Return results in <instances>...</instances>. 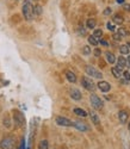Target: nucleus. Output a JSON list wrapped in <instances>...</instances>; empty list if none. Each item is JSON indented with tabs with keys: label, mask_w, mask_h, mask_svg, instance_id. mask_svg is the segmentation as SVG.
Here are the masks:
<instances>
[{
	"label": "nucleus",
	"mask_w": 130,
	"mask_h": 149,
	"mask_svg": "<svg viewBox=\"0 0 130 149\" xmlns=\"http://www.w3.org/2000/svg\"><path fill=\"white\" fill-rule=\"evenodd\" d=\"M122 75L125 78V80H130V73H129V72H124Z\"/></svg>",
	"instance_id": "nucleus-31"
},
{
	"label": "nucleus",
	"mask_w": 130,
	"mask_h": 149,
	"mask_svg": "<svg viewBox=\"0 0 130 149\" xmlns=\"http://www.w3.org/2000/svg\"><path fill=\"white\" fill-rule=\"evenodd\" d=\"M105 57H106V61L109 62V63H115V61H116V56L113 55V53L106 52V53H105Z\"/></svg>",
	"instance_id": "nucleus-18"
},
{
	"label": "nucleus",
	"mask_w": 130,
	"mask_h": 149,
	"mask_svg": "<svg viewBox=\"0 0 130 149\" xmlns=\"http://www.w3.org/2000/svg\"><path fill=\"white\" fill-rule=\"evenodd\" d=\"M66 79L69 81V82H76V75L73 73V72H71V70H67L66 72Z\"/></svg>",
	"instance_id": "nucleus-14"
},
{
	"label": "nucleus",
	"mask_w": 130,
	"mask_h": 149,
	"mask_svg": "<svg viewBox=\"0 0 130 149\" xmlns=\"http://www.w3.org/2000/svg\"><path fill=\"white\" fill-rule=\"evenodd\" d=\"M127 66H129V67H130V55H129V57L127 58Z\"/></svg>",
	"instance_id": "nucleus-36"
},
{
	"label": "nucleus",
	"mask_w": 130,
	"mask_h": 149,
	"mask_svg": "<svg viewBox=\"0 0 130 149\" xmlns=\"http://www.w3.org/2000/svg\"><path fill=\"white\" fill-rule=\"evenodd\" d=\"M35 1H36V0H35Z\"/></svg>",
	"instance_id": "nucleus-40"
},
{
	"label": "nucleus",
	"mask_w": 130,
	"mask_h": 149,
	"mask_svg": "<svg viewBox=\"0 0 130 149\" xmlns=\"http://www.w3.org/2000/svg\"><path fill=\"white\" fill-rule=\"evenodd\" d=\"M78 31H79V33H81V35H85V29H84L82 26H80Z\"/></svg>",
	"instance_id": "nucleus-34"
},
{
	"label": "nucleus",
	"mask_w": 130,
	"mask_h": 149,
	"mask_svg": "<svg viewBox=\"0 0 130 149\" xmlns=\"http://www.w3.org/2000/svg\"><path fill=\"white\" fill-rule=\"evenodd\" d=\"M69 94H71V98L74 99V100H80V99L82 98L81 95V92L79 90H76V88H72L69 91Z\"/></svg>",
	"instance_id": "nucleus-9"
},
{
	"label": "nucleus",
	"mask_w": 130,
	"mask_h": 149,
	"mask_svg": "<svg viewBox=\"0 0 130 149\" xmlns=\"http://www.w3.org/2000/svg\"><path fill=\"white\" fill-rule=\"evenodd\" d=\"M129 130H130V123H129Z\"/></svg>",
	"instance_id": "nucleus-39"
},
{
	"label": "nucleus",
	"mask_w": 130,
	"mask_h": 149,
	"mask_svg": "<svg viewBox=\"0 0 130 149\" xmlns=\"http://www.w3.org/2000/svg\"><path fill=\"white\" fill-rule=\"evenodd\" d=\"M38 149H49V143L47 140H42L38 146Z\"/></svg>",
	"instance_id": "nucleus-22"
},
{
	"label": "nucleus",
	"mask_w": 130,
	"mask_h": 149,
	"mask_svg": "<svg viewBox=\"0 0 130 149\" xmlns=\"http://www.w3.org/2000/svg\"><path fill=\"white\" fill-rule=\"evenodd\" d=\"M74 113H75L76 116H79V117H87V116H88V113L86 112L85 110H82V109H79V107L74 109Z\"/></svg>",
	"instance_id": "nucleus-15"
},
{
	"label": "nucleus",
	"mask_w": 130,
	"mask_h": 149,
	"mask_svg": "<svg viewBox=\"0 0 130 149\" xmlns=\"http://www.w3.org/2000/svg\"><path fill=\"white\" fill-rule=\"evenodd\" d=\"M23 16L27 20H31L34 18V6L29 0H25L23 4Z\"/></svg>",
	"instance_id": "nucleus-1"
},
{
	"label": "nucleus",
	"mask_w": 130,
	"mask_h": 149,
	"mask_svg": "<svg viewBox=\"0 0 130 149\" xmlns=\"http://www.w3.org/2000/svg\"><path fill=\"white\" fill-rule=\"evenodd\" d=\"M97 86H98V88L104 93H106V92H109L111 90V85L108 81H99Z\"/></svg>",
	"instance_id": "nucleus-8"
},
{
	"label": "nucleus",
	"mask_w": 130,
	"mask_h": 149,
	"mask_svg": "<svg viewBox=\"0 0 130 149\" xmlns=\"http://www.w3.org/2000/svg\"><path fill=\"white\" fill-rule=\"evenodd\" d=\"M127 45H128V47H129V49H130V43H128V44H127Z\"/></svg>",
	"instance_id": "nucleus-38"
},
{
	"label": "nucleus",
	"mask_w": 130,
	"mask_h": 149,
	"mask_svg": "<svg viewBox=\"0 0 130 149\" xmlns=\"http://www.w3.org/2000/svg\"><path fill=\"white\" fill-rule=\"evenodd\" d=\"M13 120H15V124L20 128L24 125V123H25V119H24V116L22 112H19V111H15V115H13Z\"/></svg>",
	"instance_id": "nucleus-5"
},
{
	"label": "nucleus",
	"mask_w": 130,
	"mask_h": 149,
	"mask_svg": "<svg viewBox=\"0 0 130 149\" xmlns=\"http://www.w3.org/2000/svg\"><path fill=\"white\" fill-rule=\"evenodd\" d=\"M120 52H121L122 55H129L130 49H129V47H128L127 44H124V45H121V47H120Z\"/></svg>",
	"instance_id": "nucleus-21"
},
{
	"label": "nucleus",
	"mask_w": 130,
	"mask_h": 149,
	"mask_svg": "<svg viewBox=\"0 0 130 149\" xmlns=\"http://www.w3.org/2000/svg\"><path fill=\"white\" fill-rule=\"evenodd\" d=\"M111 73H112V75H113L115 78H117V79L122 78V70H120L117 67H112V68H111Z\"/></svg>",
	"instance_id": "nucleus-17"
},
{
	"label": "nucleus",
	"mask_w": 130,
	"mask_h": 149,
	"mask_svg": "<svg viewBox=\"0 0 130 149\" xmlns=\"http://www.w3.org/2000/svg\"><path fill=\"white\" fill-rule=\"evenodd\" d=\"M89 117H91V120L93 122V124H96V125H99V124H100V118H99V116L94 112V111H91Z\"/></svg>",
	"instance_id": "nucleus-13"
},
{
	"label": "nucleus",
	"mask_w": 130,
	"mask_h": 149,
	"mask_svg": "<svg viewBox=\"0 0 130 149\" xmlns=\"http://www.w3.org/2000/svg\"><path fill=\"white\" fill-rule=\"evenodd\" d=\"M125 67H127V60L121 56L118 60H117V68H118L120 70H123Z\"/></svg>",
	"instance_id": "nucleus-12"
},
{
	"label": "nucleus",
	"mask_w": 130,
	"mask_h": 149,
	"mask_svg": "<svg viewBox=\"0 0 130 149\" xmlns=\"http://www.w3.org/2000/svg\"><path fill=\"white\" fill-rule=\"evenodd\" d=\"M55 122H56L57 125H60V127H73V122L71 119L66 118V117H61V116L56 117Z\"/></svg>",
	"instance_id": "nucleus-6"
},
{
	"label": "nucleus",
	"mask_w": 130,
	"mask_h": 149,
	"mask_svg": "<svg viewBox=\"0 0 130 149\" xmlns=\"http://www.w3.org/2000/svg\"><path fill=\"white\" fill-rule=\"evenodd\" d=\"M112 38H113L115 41H121V40H122V36H121L118 32H115V33L112 35Z\"/></svg>",
	"instance_id": "nucleus-27"
},
{
	"label": "nucleus",
	"mask_w": 130,
	"mask_h": 149,
	"mask_svg": "<svg viewBox=\"0 0 130 149\" xmlns=\"http://www.w3.org/2000/svg\"><path fill=\"white\" fill-rule=\"evenodd\" d=\"M4 125H5L7 129H10L11 125H12V124H11V119L8 118V116H6V117L4 118Z\"/></svg>",
	"instance_id": "nucleus-25"
},
{
	"label": "nucleus",
	"mask_w": 130,
	"mask_h": 149,
	"mask_svg": "<svg viewBox=\"0 0 130 149\" xmlns=\"http://www.w3.org/2000/svg\"><path fill=\"white\" fill-rule=\"evenodd\" d=\"M93 36L96 37V38H97V40H99V38H100V37L103 36V31H101L100 29H96V30L93 31Z\"/></svg>",
	"instance_id": "nucleus-24"
},
{
	"label": "nucleus",
	"mask_w": 130,
	"mask_h": 149,
	"mask_svg": "<svg viewBox=\"0 0 130 149\" xmlns=\"http://www.w3.org/2000/svg\"><path fill=\"white\" fill-rule=\"evenodd\" d=\"M113 23L115 24H122L123 23V17L120 15H115L113 16Z\"/></svg>",
	"instance_id": "nucleus-23"
},
{
	"label": "nucleus",
	"mask_w": 130,
	"mask_h": 149,
	"mask_svg": "<svg viewBox=\"0 0 130 149\" xmlns=\"http://www.w3.org/2000/svg\"><path fill=\"white\" fill-rule=\"evenodd\" d=\"M13 143H15V140L12 137H5L1 140V142H0V148L1 149H11L13 147Z\"/></svg>",
	"instance_id": "nucleus-7"
},
{
	"label": "nucleus",
	"mask_w": 130,
	"mask_h": 149,
	"mask_svg": "<svg viewBox=\"0 0 130 149\" xmlns=\"http://www.w3.org/2000/svg\"><path fill=\"white\" fill-rule=\"evenodd\" d=\"M100 43H101L103 45H108V42H105V41H100Z\"/></svg>",
	"instance_id": "nucleus-37"
},
{
	"label": "nucleus",
	"mask_w": 130,
	"mask_h": 149,
	"mask_svg": "<svg viewBox=\"0 0 130 149\" xmlns=\"http://www.w3.org/2000/svg\"><path fill=\"white\" fill-rule=\"evenodd\" d=\"M43 13V7L41 5H35L34 6V15L36 16H41Z\"/></svg>",
	"instance_id": "nucleus-20"
},
{
	"label": "nucleus",
	"mask_w": 130,
	"mask_h": 149,
	"mask_svg": "<svg viewBox=\"0 0 130 149\" xmlns=\"http://www.w3.org/2000/svg\"><path fill=\"white\" fill-rule=\"evenodd\" d=\"M89 102H91V105H92V107L94 109V110H101L103 109V105H104V103H103V100L98 97V95H96V94H91V97H89Z\"/></svg>",
	"instance_id": "nucleus-3"
},
{
	"label": "nucleus",
	"mask_w": 130,
	"mask_h": 149,
	"mask_svg": "<svg viewBox=\"0 0 130 149\" xmlns=\"http://www.w3.org/2000/svg\"><path fill=\"white\" fill-rule=\"evenodd\" d=\"M104 15H105V16L112 15V8H111V7H106L105 10H104Z\"/></svg>",
	"instance_id": "nucleus-28"
},
{
	"label": "nucleus",
	"mask_w": 130,
	"mask_h": 149,
	"mask_svg": "<svg viewBox=\"0 0 130 149\" xmlns=\"http://www.w3.org/2000/svg\"><path fill=\"white\" fill-rule=\"evenodd\" d=\"M106 26H108V29H109V31H115V25H113V24L112 23H108L106 24Z\"/></svg>",
	"instance_id": "nucleus-30"
},
{
	"label": "nucleus",
	"mask_w": 130,
	"mask_h": 149,
	"mask_svg": "<svg viewBox=\"0 0 130 149\" xmlns=\"http://www.w3.org/2000/svg\"><path fill=\"white\" fill-rule=\"evenodd\" d=\"M118 119H120V122L122 124L127 123V120H128V112H127V111H124V110L120 111V112H118Z\"/></svg>",
	"instance_id": "nucleus-11"
},
{
	"label": "nucleus",
	"mask_w": 130,
	"mask_h": 149,
	"mask_svg": "<svg viewBox=\"0 0 130 149\" xmlns=\"http://www.w3.org/2000/svg\"><path fill=\"white\" fill-rule=\"evenodd\" d=\"M87 41H88V43L91 44V45H98L99 44V40H97L96 37L93 36V35H91V36H88V38H87Z\"/></svg>",
	"instance_id": "nucleus-19"
},
{
	"label": "nucleus",
	"mask_w": 130,
	"mask_h": 149,
	"mask_svg": "<svg viewBox=\"0 0 130 149\" xmlns=\"http://www.w3.org/2000/svg\"><path fill=\"white\" fill-rule=\"evenodd\" d=\"M116 3H117V4H121V5H123L125 1H124V0H116Z\"/></svg>",
	"instance_id": "nucleus-35"
},
{
	"label": "nucleus",
	"mask_w": 130,
	"mask_h": 149,
	"mask_svg": "<svg viewBox=\"0 0 130 149\" xmlns=\"http://www.w3.org/2000/svg\"><path fill=\"white\" fill-rule=\"evenodd\" d=\"M117 32H118L122 37H124V36H127V31H125V29L124 28H120L118 29V31H117Z\"/></svg>",
	"instance_id": "nucleus-29"
},
{
	"label": "nucleus",
	"mask_w": 130,
	"mask_h": 149,
	"mask_svg": "<svg viewBox=\"0 0 130 149\" xmlns=\"http://www.w3.org/2000/svg\"><path fill=\"white\" fill-rule=\"evenodd\" d=\"M93 54H94V55H96V56L98 57V56H100V54H101V52L99 50V49H94V52H93Z\"/></svg>",
	"instance_id": "nucleus-33"
},
{
	"label": "nucleus",
	"mask_w": 130,
	"mask_h": 149,
	"mask_svg": "<svg viewBox=\"0 0 130 149\" xmlns=\"http://www.w3.org/2000/svg\"><path fill=\"white\" fill-rule=\"evenodd\" d=\"M85 72L88 77H92V78H96V79H101L103 78V73L98 69H96L94 67L92 66H86L85 67Z\"/></svg>",
	"instance_id": "nucleus-2"
},
{
	"label": "nucleus",
	"mask_w": 130,
	"mask_h": 149,
	"mask_svg": "<svg viewBox=\"0 0 130 149\" xmlns=\"http://www.w3.org/2000/svg\"><path fill=\"white\" fill-rule=\"evenodd\" d=\"M96 25H97L96 19H93V18L87 19V22H86V28H87V29H94Z\"/></svg>",
	"instance_id": "nucleus-16"
},
{
	"label": "nucleus",
	"mask_w": 130,
	"mask_h": 149,
	"mask_svg": "<svg viewBox=\"0 0 130 149\" xmlns=\"http://www.w3.org/2000/svg\"><path fill=\"white\" fill-rule=\"evenodd\" d=\"M81 85H82V87L85 90H87V91H94L96 90L94 82L91 80V78H88V77H84L81 79Z\"/></svg>",
	"instance_id": "nucleus-4"
},
{
	"label": "nucleus",
	"mask_w": 130,
	"mask_h": 149,
	"mask_svg": "<svg viewBox=\"0 0 130 149\" xmlns=\"http://www.w3.org/2000/svg\"><path fill=\"white\" fill-rule=\"evenodd\" d=\"M73 127L75 129H78L79 131H87L88 130V127L82 122H73Z\"/></svg>",
	"instance_id": "nucleus-10"
},
{
	"label": "nucleus",
	"mask_w": 130,
	"mask_h": 149,
	"mask_svg": "<svg viewBox=\"0 0 130 149\" xmlns=\"http://www.w3.org/2000/svg\"><path fill=\"white\" fill-rule=\"evenodd\" d=\"M82 54H84V55H89V54H91V48H89L88 45H85V47L82 48Z\"/></svg>",
	"instance_id": "nucleus-26"
},
{
	"label": "nucleus",
	"mask_w": 130,
	"mask_h": 149,
	"mask_svg": "<svg viewBox=\"0 0 130 149\" xmlns=\"http://www.w3.org/2000/svg\"><path fill=\"white\" fill-rule=\"evenodd\" d=\"M123 8H124L125 11H130V4L124 3V4H123Z\"/></svg>",
	"instance_id": "nucleus-32"
}]
</instances>
